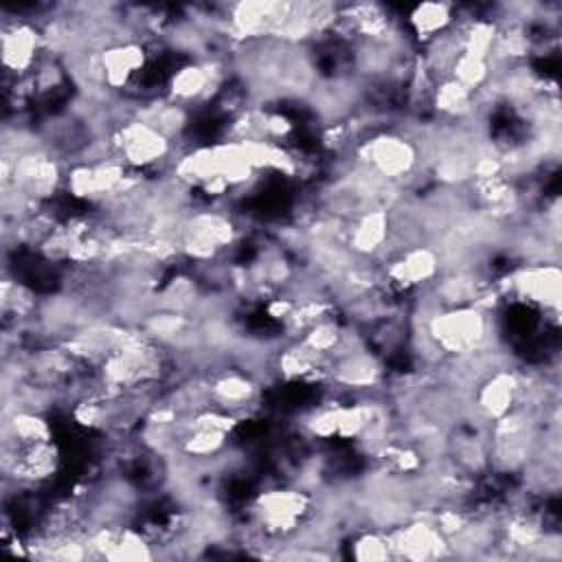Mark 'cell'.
Wrapping results in <instances>:
<instances>
[{
  "mask_svg": "<svg viewBox=\"0 0 562 562\" xmlns=\"http://www.w3.org/2000/svg\"><path fill=\"white\" fill-rule=\"evenodd\" d=\"M457 20V7L446 2L417 4L406 18V33L415 44L426 46L441 33H446Z\"/></svg>",
  "mask_w": 562,
  "mask_h": 562,
  "instance_id": "1",
  "label": "cell"
}]
</instances>
